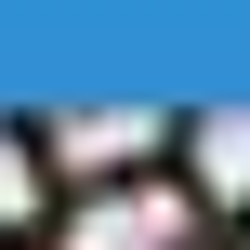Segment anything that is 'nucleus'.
Instances as JSON below:
<instances>
[{"instance_id":"f257e3e1","label":"nucleus","mask_w":250,"mask_h":250,"mask_svg":"<svg viewBox=\"0 0 250 250\" xmlns=\"http://www.w3.org/2000/svg\"><path fill=\"white\" fill-rule=\"evenodd\" d=\"M198 171H119V185H92V198H66L53 211V250H198Z\"/></svg>"},{"instance_id":"f03ea898","label":"nucleus","mask_w":250,"mask_h":250,"mask_svg":"<svg viewBox=\"0 0 250 250\" xmlns=\"http://www.w3.org/2000/svg\"><path fill=\"white\" fill-rule=\"evenodd\" d=\"M158 158H185V132L171 119H66L53 132V171H92V185H119V171H158Z\"/></svg>"},{"instance_id":"7ed1b4c3","label":"nucleus","mask_w":250,"mask_h":250,"mask_svg":"<svg viewBox=\"0 0 250 250\" xmlns=\"http://www.w3.org/2000/svg\"><path fill=\"white\" fill-rule=\"evenodd\" d=\"M53 211H66V171H53V132L0 119V250H13V237H53Z\"/></svg>"},{"instance_id":"20e7f679","label":"nucleus","mask_w":250,"mask_h":250,"mask_svg":"<svg viewBox=\"0 0 250 250\" xmlns=\"http://www.w3.org/2000/svg\"><path fill=\"white\" fill-rule=\"evenodd\" d=\"M185 171H198L211 198L250 211V119H198V132H185Z\"/></svg>"},{"instance_id":"39448f33","label":"nucleus","mask_w":250,"mask_h":250,"mask_svg":"<svg viewBox=\"0 0 250 250\" xmlns=\"http://www.w3.org/2000/svg\"><path fill=\"white\" fill-rule=\"evenodd\" d=\"M237 250H250V211H237Z\"/></svg>"}]
</instances>
